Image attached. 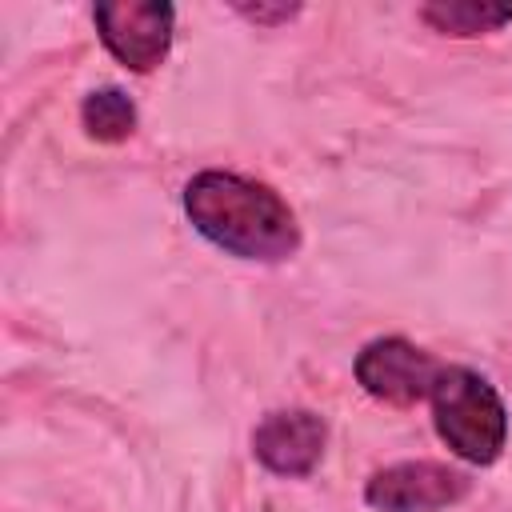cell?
I'll use <instances>...</instances> for the list:
<instances>
[{"mask_svg": "<svg viewBox=\"0 0 512 512\" xmlns=\"http://www.w3.org/2000/svg\"><path fill=\"white\" fill-rule=\"evenodd\" d=\"M184 216L208 244L240 260L276 264L300 248V224L288 200L240 172H196L184 184Z\"/></svg>", "mask_w": 512, "mask_h": 512, "instance_id": "6da1fadb", "label": "cell"}, {"mask_svg": "<svg viewBox=\"0 0 512 512\" xmlns=\"http://www.w3.org/2000/svg\"><path fill=\"white\" fill-rule=\"evenodd\" d=\"M432 424L436 436L468 464H492L508 440V408L500 392L464 364H444L432 380Z\"/></svg>", "mask_w": 512, "mask_h": 512, "instance_id": "7a4b0ae2", "label": "cell"}, {"mask_svg": "<svg viewBox=\"0 0 512 512\" xmlns=\"http://www.w3.org/2000/svg\"><path fill=\"white\" fill-rule=\"evenodd\" d=\"M444 364L424 352L420 344L404 340V336H380L368 340L356 352V380L372 400H384L392 408H412L420 400H428L432 380Z\"/></svg>", "mask_w": 512, "mask_h": 512, "instance_id": "3957f363", "label": "cell"}, {"mask_svg": "<svg viewBox=\"0 0 512 512\" xmlns=\"http://www.w3.org/2000/svg\"><path fill=\"white\" fill-rule=\"evenodd\" d=\"M96 28L104 48L132 72H152L172 44V4L160 0H116L96 4Z\"/></svg>", "mask_w": 512, "mask_h": 512, "instance_id": "277c9868", "label": "cell"}, {"mask_svg": "<svg viewBox=\"0 0 512 512\" xmlns=\"http://www.w3.org/2000/svg\"><path fill=\"white\" fill-rule=\"evenodd\" d=\"M464 496H468V476L436 460L388 464L364 484V500L376 512H436Z\"/></svg>", "mask_w": 512, "mask_h": 512, "instance_id": "5b68a950", "label": "cell"}, {"mask_svg": "<svg viewBox=\"0 0 512 512\" xmlns=\"http://www.w3.org/2000/svg\"><path fill=\"white\" fill-rule=\"evenodd\" d=\"M328 428L308 408H280L268 412L252 432L256 460L276 476H308L324 456Z\"/></svg>", "mask_w": 512, "mask_h": 512, "instance_id": "8992f818", "label": "cell"}, {"mask_svg": "<svg viewBox=\"0 0 512 512\" xmlns=\"http://www.w3.org/2000/svg\"><path fill=\"white\" fill-rule=\"evenodd\" d=\"M420 20L444 36H488L512 20V4H476V0H440L424 4Z\"/></svg>", "mask_w": 512, "mask_h": 512, "instance_id": "52a82bcc", "label": "cell"}, {"mask_svg": "<svg viewBox=\"0 0 512 512\" xmlns=\"http://www.w3.org/2000/svg\"><path fill=\"white\" fill-rule=\"evenodd\" d=\"M80 120L84 132L100 144H120L136 132V104L120 92V88H96L84 96L80 104Z\"/></svg>", "mask_w": 512, "mask_h": 512, "instance_id": "ba28073f", "label": "cell"}, {"mask_svg": "<svg viewBox=\"0 0 512 512\" xmlns=\"http://www.w3.org/2000/svg\"><path fill=\"white\" fill-rule=\"evenodd\" d=\"M236 12L248 16V20H256V24H272V20H292L300 12V4H276V8L272 4H256V8L252 4H240Z\"/></svg>", "mask_w": 512, "mask_h": 512, "instance_id": "9c48e42d", "label": "cell"}]
</instances>
